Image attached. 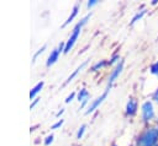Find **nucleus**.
<instances>
[{"mask_svg": "<svg viewBox=\"0 0 158 146\" xmlns=\"http://www.w3.org/2000/svg\"><path fill=\"white\" fill-rule=\"evenodd\" d=\"M158 141V129L148 128L137 139V146H156Z\"/></svg>", "mask_w": 158, "mask_h": 146, "instance_id": "1", "label": "nucleus"}, {"mask_svg": "<svg viewBox=\"0 0 158 146\" xmlns=\"http://www.w3.org/2000/svg\"><path fill=\"white\" fill-rule=\"evenodd\" d=\"M89 17H90V15H86V16H85L79 23H77V26L73 28V32H72L70 37L68 38V40H67V43H65V45H64V53H68V52L73 48L75 40H77L78 37H79V33H80V29H81L83 25H85V22H86V20H88Z\"/></svg>", "mask_w": 158, "mask_h": 146, "instance_id": "2", "label": "nucleus"}, {"mask_svg": "<svg viewBox=\"0 0 158 146\" xmlns=\"http://www.w3.org/2000/svg\"><path fill=\"white\" fill-rule=\"evenodd\" d=\"M141 113H142L143 121H149V120H152L154 118V109H153V104H152L151 101H146L142 104Z\"/></svg>", "mask_w": 158, "mask_h": 146, "instance_id": "3", "label": "nucleus"}, {"mask_svg": "<svg viewBox=\"0 0 158 146\" xmlns=\"http://www.w3.org/2000/svg\"><path fill=\"white\" fill-rule=\"evenodd\" d=\"M64 45L65 44H59L57 48H54L52 52H51V54H49V56H48V59H47V61H46V65L47 66H51V65H53L57 60H58V56H59V54H60V52L63 50L64 52Z\"/></svg>", "mask_w": 158, "mask_h": 146, "instance_id": "4", "label": "nucleus"}, {"mask_svg": "<svg viewBox=\"0 0 158 146\" xmlns=\"http://www.w3.org/2000/svg\"><path fill=\"white\" fill-rule=\"evenodd\" d=\"M109 90H110V87H106L105 92H104L101 96H99V97H98L95 101H93V102L90 103V106L88 107V109H86V112H85L86 114H89V113L94 112V110H95V109L99 107V104H100V103H102V101H104V99L106 98V96H107V92H109Z\"/></svg>", "mask_w": 158, "mask_h": 146, "instance_id": "5", "label": "nucleus"}, {"mask_svg": "<svg viewBox=\"0 0 158 146\" xmlns=\"http://www.w3.org/2000/svg\"><path fill=\"white\" fill-rule=\"evenodd\" d=\"M122 67H123V61L121 60L117 65H116V67L112 70V72H111V75H110V77H109V83H107V87H110L111 86V83L115 81V79L120 75V72L122 71Z\"/></svg>", "mask_w": 158, "mask_h": 146, "instance_id": "6", "label": "nucleus"}, {"mask_svg": "<svg viewBox=\"0 0 158 146\" xmlns=\"http://www.w3.org/2000/svg\"><path fill=\"white\" fill-rule=\"evenodd\" d=\"M137 112V101L133 98H130L126 104V114L127 115H135Z\"/></svg>", "mask_w": 158, "mask_h": 146, "instance_id": "7", "label": "nucleus"}, {"mask_svg": "<svg viewBox=\"0 0 158 146\" xmlns=\"http://www.w3.org/2000/svg\"><path fill=\"white\" fill-rule=\"evenodd\" d=\"M85 65H86V61H84V63H83L81 65H79V66H78V67H77V69H75V70H74V71H73V72H72V74H70V75L68 76V79L65 80V82H64V85H67V83H69V82H70V81H72V80H73V79H74V77H75V76L78 75V72H79V71H80V70H81V69H83V67H84Z\"/></svg>", "mask_w": 158, "mask_h": 146, "instance_id": "8", "label": "nucleus"}, {"mask_svg": "<svg viewBox=\"0 0 158 146\" xmlns=\"http://www.w3.org/2000/svg\"><path fill=\"white\" fill-rule=\"evenodd\" d=\"M43 85H44V82L43 81H41V82H38L31 91H30V99H33L35 97H36V94L42 90V87H43Z\"/></svg>", "mask_w": 158, "mask_h": 146, "instance_id": "9", "label": "nucleus"}, {"mask_svg": "<svg viewBox=\"0 0 158 146\" xmlns=\"http://www.w3.org/2000/svg\"><path fill=\"white\" fill-rule=\"evenodd\" d=\"M78 10H79V5L77 4V5H74V7H73V10H72V13H70V15H69V17L67 18V21L63 23V27H65L67 25H69V23L74 20V17H75V16H77V13H78Z\"/></svg>", "mask_w": 158, "mask_h": 146, "instance_id": "10", "label": "nucleus"}, {"mask_svg": "<svg viewBox=\"0 0 158 146\" xmlns=\"http://www.w3.org/2000/svg\"><path fill=\"white\" fill-rule=\"evenodd\" d=\"M77 98H78V101L80 102H83V101H85L86 98H89V92L85 90V88H81L79 92H78V94H77Z\"/></svg>", "mask_w": 158, "mask_h": 146, "instance_id": "11", "label": "nucleus"}, {"mask_svg": "<svg viewBox=\"0 0 158 146\" xmlns=\"http://www.w3.org/2000/svg\"><path fill=\"white\" fill-rule=\"evenodd\" d=\"M144 13H146V10H141V12H137V13L135 15V17L132 18V21H131V23L133 25L135 22H137V21L139 20V18H142V16H143Z\"/></svg>", "mask_w": 158, "mask_h": 146, "instance_id": "12", "label": "nucleus"}, {"mask_svg": "<svg viewBox=\"0 0 158 146\" xmlns=\"http://www.w3.org/2000/svg\"><path fill=\"white\" fill-rule=\"evenodd\" d=\"M151 72L153 74V75H156V76H158V60L154 63V64H152V66H151Z\"/></svg>", "mask_w": 158, "mask_h": 146, "instance_id": "13", "label": "nucleus"}, {"mask_svg": "<svg viewBox=\"0 0 158 146\" xmlns=\"http://www.w3.org/2000/svg\"><path fill=\"white\" fill-rule=\"evenodd\" d=\"M85 125L83 124L79 129H78V133H77V139H81V136H83V134H84V131H85Z\"/></svg>", "mask_w": 158, "mask_h": 146, "instance_id": "14", "label": "nucleus"}, {"mask_svg": "<svg viewBox=\"0 0 158 146\" xmlns=\"http://www.w3.org/2000/svg\"><path fill=\"white\" fill-rule=\"evenodd\" d=\"M46 48H47V45H46V44H43V45H42V48H40V49H38V52H37V53L33 55V59H32V61H35V60H36V58H37V56H38L41 53H43Z\"/></svg>", "mask_w": 158, "mask_h": 146, "instance_id": "15", "label": "nucleus"}, {"mask_svg": "<svg viewBox=\"0 0 158 146\" xmlns=\"http://www.w3.org/2000/svg\"><path fill=\"white\" fill-rule=\"evenodd\" d=\"M104 65H106V63H105V61H99V63H96V64L91 67V70H93V71H96L99 67H102Z\"/></svg>", "mask_w": 158, "mask_h": 146, "instance_id": "16", "label": "nucleus"}, {"mask_svg": "<svg viewBox=\"0 0 158 146\" xmlns=\"http://www.w3.org/2000/svg\"><path fill=\"white\" fill-rule=\"evenodd\" d=\"M53 137H54V136H53L52 134H51V135H48V136L46 137V140H44V145H46V146H48L49 144H52V141H53Z\"/></svg>", "mask_w": 158, "mask_h": 146, "instance_id": "17", "label": "nucleus"}, {"mask_svg": "<svg viewBox=\"0 0 158 146\" xmlns=\"http://www.w3.org/2000/svg\"><path fill=\"white\" fill-rule=\"evenodd\" d=\"M62 124H63V119H59V120H58L56 124H53V125L51 126V129H57V128H59Z\"/></svg>", "mask_w": 158, "mask_h": 146, "instance_id": "18", "label": "nucleus"}, {"mask_svg": "<svg viewBox=\"0 0 158 146\" xmlns=\"http://www.w3.org/2000/svg\"><path fill=\"white\" fill-rule=\"evenodd\" d=\"M74 97H75V92H72V93H70V94H69V96L65 98V103H69V102H70V101H72Z\"/></svg>", "mask_w": 158, "mask_h": 146, "instance_id": "19", "label": "nucleus"}, {"mask_svg": "<svg viewBox=\"0 0 158 146\" xmlns=\"http://www.w3.org/2000/svg\"><path fill=\"white\" fill-rule=\"evenodd\" d=\"M38 99H40V98H35V99H33V102H32V103H31V106H30V109H33V107L38 103Z\"/></svg>", "mask_w": 158, "mask_h": 146, "instance_id": "20", "label": "nucleus"}, {"mask_svg": "<svg viewBox=\"0 0 158 146\" xmlns=\"http://www.w3.org/2000/svg\"><path fill=\"white\" fill-rule=\"evenodd\" d=\"M152 98L156 101V102H158V88L154 91V93H153V96H152Z\"/></svg>", "mask_w": 158, "mask_h": 146, "instance_id": "21", "label": "nucleus"}, {"mask_svg": "<svg viewBox=\"0 0 158 146\" xmlns=\"http://www.w3.org/2000/svg\"><path fill=\"white\" fill-rule=\"evenodd\" d=\"M96 2H98L96 0H90V1H88V7L90 9V7H91V6H94Z\"/></svg>", "mask_w": 158, "mask_h": 146, "instance_id": "22", "label": "nucleus"}, {"mask_svg": "<svg viewBox=\"0 0 158 146\" xmlns=\"http://www.w3.org/2000/svg\"><path fill=\"white\" fill-rule=\"evenodd\" d=\"M63 112H64V109H60V110H59V112H58V113H57L56 115H57V117H59V115H60V114H62Z\"/></svg>", "mask_w": 158, "mask_h": 146, "instance_id": "23", "label": "nucleus"}, {"mask_svg": "<svg viewBox=\"0 0 158 146\" xmlns=\"http://www.w3.org/2000/svg\"><path fill=\"white\" fill-rule=\"evenodd\" d=\"M112 146H116V145H112Z\"/></svg>", "mask_w": 158, "mask_h": 146, "instance_id": "24", "label": "nucleus"}, {"mask_svg": "<svg viewBox=\"0 0 158 146\" xmlns=\"http://www.w3.org/2000/svg\"><path fill=\"white\" fill-rule=\"evenodd\" d=\"M156 146H158V145H156Z\"/></svg>", "mask_w": 158, "mask_h": 146, "instance_id": "25", "label": "nucleus"}]
</instances>
